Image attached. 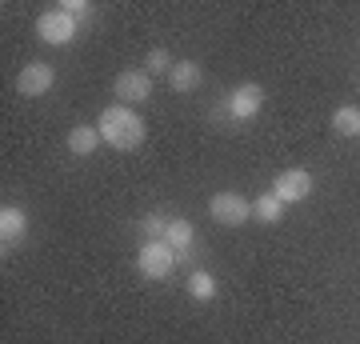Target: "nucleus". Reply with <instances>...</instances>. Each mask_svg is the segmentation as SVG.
Here are the masks:
<instances>
[{"mask_svg": "<svg viewBox=\"0 0 360 344\" xmlns=\"http://www.w3.org/2000/svg\"><path fill=\"white\" fill-rule=\"evenodd\" d=\"M176 253H184V248H196V224L188 217H172L168 220V236H165Z\"/></svg>", "mask_w": 360, "mask_h": 344, "instance_id": "4468645a", "label": "nucleus"}, {"mask_svg": "<svg viewBox=\"0 0 360 344\" xmlns=\"http://www.w3.org/2000/svg\"><path fill=\"white\" fill-rule=\"evenodd\" d=\"M96 128H101V141L116 153H136L148 136V128H144L141 113L129 108V104H108L101 116H96Z\"/></svg>", "mask_w": 360, "mask_h": 344, "instance_id": "f257e3e1", "label": "nucleus"}, {"mask_svg": "<svg viewBox=\"0 0 360 344\" xmlns=\"http://www.w3.org/2000/svg\"><path fill=\"white\" fill-rule=\"evenodd\" d=\"M312 172L309 168H284V172H276V180H272V192L281 196L284 204H300L312 196Z\"/></svg>", "mask_w": 360, "mask_h": 344, "instance_id": "6e6552de", "label": "nucleus"}, {"mask_svg": "<svg viewBox=\"0 0 360 344\" xmlns=\"http://www.w3.org/2000/svg\"><path fill=\"white\" fill-rule=\"evenodd\" d=\"M56 84V68L49 60H28L16 77V92L20 96H44V92Z\"/></svg>", "mask_w": 360, "mask_h": 344, "instance_id": "1a4fd4ad", "label": "nucleus"}, {"mask_svg": "<svg viewBox=\"0 0 360 344\" xmlns=\"http://www.w3.org/2000/svg\"><path fill=\"white\" fill-rule=\"evenodd\" d=\"M212 120H217V125H229L232 116H229V108H224V101L217 104V108H212Z\"/></svg>", "mask_w": 360, "mask_h": 344, "instance_id": "6ab92c4d", "label": "nucleus"}, {"mask_svg": "<svg viewBox=\"0 0 360 344\" xmlns=\"http://www.w3.org/2000/svg\"><path fill=\"white\" fill-rule=\"evenodd\" d=\"M65 144H68V153L72 156H92V153H101V128L96 125H72L68 128V136H65Z\"/></svg>", "mask_w": 360, "mask_h": 344, "instance_id": "9b49d317", "label": "nucleus"}, {"mask_svg": "<svg viewBox=\"0 0 360 344\" xmlns=\"http://www.w3.org/2000/svg\"><path fill=\"white\" fill-rule=\"evenodd\" d=\"M205 84V68L196 60H176L172 64V72H168V89L180 92V96H188V92H196Z\"/></svg>", "mask_w": 360, "mask_h": 344, "instance_id": "9d476101", "label": "nucleus"}, {"mask_svg": "<svg viewBox=\"0 0 360 344\" xmlns=\"http://www.w3.org/2000/svg\"><path fill=\"white\" fill-rule=\"evenodd\" d=\"M176 268V248L168 241H144L136 248V272L144 281H168Z\"/></svg>", "mask_w": 360, "mask_h": 344, "instance_id": "f03ea898", "label": "nucleus"}, {"mask_svg": "<svg viewBox=\"0 0 360 344\" xmlns=\"http://www.w3.org/2000/svg\"><path fill=\"white\" fill-rule=\"evenodd\" d=\"M37 37L44 40V44H52V49H65V44H72V40L80 37V25L52 4V8H44V13L37 16Z\"/></svg>", "mask_w": 360, "mask_h": 344, "instance_id": "7ed1b4c3", "label": "nucleus"}, {"mask_svg": "<svg viewBox=\"0 0 360 344\" xmlns=\"http://www.w3.org/2000/svg\"><path fill=\"white\" fill-rule=\"evenodd\" d=\"M208 217L224 224V229H240L252 220V200L240 196V192H217L212 200H208Z\"/></svg>", "mask_w": 360, "mask_h": 344, "instance_id": "20e7f679", "label": "nucleus"}, {"mask_svg": "<svg viewBox=\"0 0 360 344\" xmlns=\"http://www.w3.org/2000/svg\"><path fill=\"white\" fill-rule=\"evenodd\" d=\"M28 241V212L20 204H4L0 208V253L8 256Z\"/></svg>", "mask_w": 360, "mask_h": 344, "instance_id": "0eeeda50", "label": "nucleus"}, {"mask_svg": "<svg viewBox=\"0 0 360 344\" xmlns=\"http://www.w3.org/2000/svg\"><path fill=\"white\" fill-rule=\"evenodd\" d=\"M56 8H60L65 16H72V20H77L80 28H84V20L92 16V4H89V0H60Z\"/></svg>", "mask_w": 360, "mask_h": 344, "instance_id": "a211bd4d", "label": "nucleus"}, {"mask_svg": "<svg viewBox=\"0 0 360 344\" xmlns=\"http://www.w3.org/2000/svg\"><path fill=\"white\" fill-rule=\"evenodd\" d=\"M328 125H333L336 136H360V108L356 104H340Z\"/></svg>", "mask_w": 360, "mask_h": 344, "instance_id": "2eb2a0df", "label": "nucleus"}, {"mask_svg": "<svg viewBox=\"0 0 360 344\" xmlns=\"http://www.w3.org/2000/svg\"><path fill=\"white\" fill-rule=\"evenodd\" d=\"M172 64H176V60H172V52H168V49H153V52H148V56H144V72H148V77H168V72H172Z\"/></svg>", "mask_w": 360, "mask_h": 344, "instance_id": "dca6fc26", "label": "nucleus"}, {"mask_svg": "<svg viewBox=\"0 0 360 344\" xmlns=\"http://www.w3.org/2000/svg\"><path fill=\"white\" fill-rule=\"evenodd\" d=\"M284 208H288V204H284L281 196L269 189V192H260L257 200H252V220H260V224H281Z\"/></svg>", "mask_w": 360, "mask_h": 344, "instance_id": "f8f14e48", "label": "nucleus"}, {"mask_svg": "<svg viewBox=\"0 0 360 344\" xmlns=\"http://www.w3.org/2000/svg\"><path fill=\"white\" fill-rule=\"evenodd\" d=\"M184 288H188V296H193V300L208 305V300L217 296V276H212L208 268H193V272H188V281H184Z\"/></svg>", "mask_w": 360, "mask_h": 344, "instance_id": "ddd939ff", "label": "nucleus"}, {"mask_svg": "<svg viewBox=\"0 0 360 344\" xmlns=\"http://www.w3.org/2000/svg\"><path fill=\"white\" fill-rule=\"evenodd\" d=\"M112 96H116V104L136 108V104H144L153 96V77H148L144 68H124V72H116V80H112Z\"/></svg>", "mask_w": 360, "mask_h": 344, "instance_id": "39448f33", "label": "nucleus"}, {"mask_svg": "<svg viewBox=\"0 0 360 344\" xmlns=\"http://www.w3.org/2000/svg\"><path fill=\"white\" fill-rule=\"evenodd\" d=\"M168 220L165 212H148V217H141V232H144V241H165L168 236Z\"/></svg>", "mask_w": 360, "mask_h": 344, "instance_id": "f3484780", "label": "nucleus"}, {"mask_svg": "<svg viewBox=\"0 0 360 344\" xmlns=\"http://www.w3.org/2000/svg\"><path fill=\"white\" fill-rule=\"evenodd\" d=\"M224 108H229L232 120H252V116H260V108H264V89H260L257 80H245V84H236V89L224 96Z\"/></svg>", "mask_w": 360, "mask_h": 344, "instance_id": "423d86ee", "label": "nucleus"}]
</instances>
